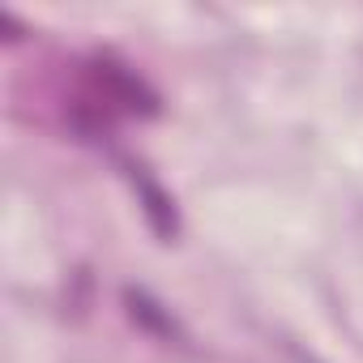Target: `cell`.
I'll list each match as a JSON object with an SVG mask.
<instances>
[{
  "mask_svg": "<svg viewBox=\"0 0 363 363\" xmlns=\"http://www.w3.org/2000/svg\"><path fill=\"white\" fill-rule=\"evenodd\" d=\"M141 193H145V201H150V206H145V210H150V218H154V223H158V231L167 235V231L175 227V223H171V218L162 214V206H167V201H162V197H158V193H154L150 184H141Z\"/></svg>",
  "mask_w": 363,
  "mask_h": 363,
  "instance_id": "1",
  "label": "cell"
}]
</instances>
